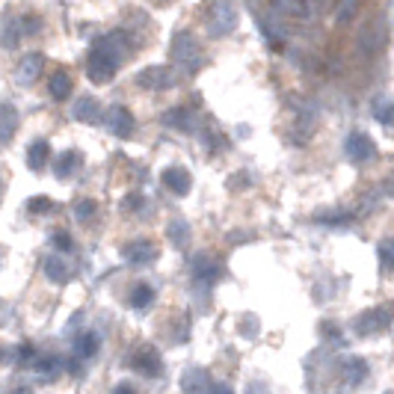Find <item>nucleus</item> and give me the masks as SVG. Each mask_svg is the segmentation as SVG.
<instances>
[{
	"mask_svg": "<svg viewBox=\"0 0 394 394\" xmlns=\"http://www.w3.org/2000/svg\"><path fill=\"white\" fill-rule=\"evenodd\" d=\"M237 21H240V15L231 0H213L208 6V27L213 36H228L237 27Z\"/></svg>",
	"mask_w": 394,
	"mask_h": 394,
	"instance_id": "nucleus-2",
	"label": "nucleus"
},
{
	"mask_svg": "<svg viewBox=\"0 0 394 394\" xmlns=\"http://www.w3.org/2000/svg\"><path fill=\"white\" fill-rule=\"evenodd\" d=\"M15 128H18V113L9 101H0V140L9 142L15 137Z\"/></svg>",
	"mask_w": 394,
	"mask_h": 394,
	"instance_id": "nucleus-21",
	"label": "nucleus"
},
{
	"mask_svg": "<svg viewBox=\"0 0 394 394\" xmlns=\"http://www.w3.org/2000/svg\"><path fill=\"white\" fill-rule=\"evenodd\" d=\"M137 83H140V89H148V92H163V89L175 86V75H172V68H166V66H148L137 75Z\"/></svg>",
	"mask_w": 394,
	"mask_h": 394,
	"instance_id": "nucleus-6",
	"label": "nucleus"
},
{
	"mask_svg": "<svg viewBox=\"0 0 394 394\" xmlns=\"http://www.w3.org/2000/svg\"><path fill=\"white\" fill-rule=\"evenodd\" d=\"M160 122L166 124V128H175V131H190L193 128V113L190 107H172V110H166L160 116Z\"/></svg>",
	"mask_w": 394,
	"mask_h": 394,
	"instance_id": "nucleus-19",
	"label": "nucleus"
},
{
	"mask_svg": "<svg viewBox=\"0 0 394 394\" xmlns=\"http://www.w3.org/2000/svg\"><path fill=\"white\" fill-rule=\"evenodd\" d=\"M211 377L205 373L202 368H187L184 371V377H181V389L184 394H208L211 391Z\"/></svg>",
	"mask_w": 394,
	"mask_h": 394,
	"instance_id": "nucleus-15",
	"label": "nucleus"
},
{
	"mask_svg": "<svg viewBox=\"0 0 394 394\" xmlns=\"http://www.w3.org/2000/svg\"><path fill=\"white\" fill-rule=\"evenodd\" d=\"M382 44H386V21L371 18V21L356 33V51H359L365 60H371V57H377V53H380Z\"/></svg>",
	"mask_w": 394,
	"mask_h": 394,
	"instance_id": "nucleus-1",
	"label": "nucleus"
},
{
	"mask_svg": "<svg viewBox=\"0 0 394 394\" xmlns=\"http://www.w3.org/2000/svg\"><path fill=\"white\" fill-rule=\"evenodd\" d=\"M142 205H146V199H142V196H137V193H131L128 199H124V208H128V211H140Z\"/></svg>",
	"mask_w": 394,
	"mask_h": 394,
	"instance_id": "nucleus-35",
	"label": "nucleus"
},
{
	"mask_svg": "<svg viewBox=\"0 0 394 394\" xmlns=\"http://www.w3.org/2000/svg\"><path fill=\"white\" fill-rule=\"evenodd\" d=\"M110 394H137V391H133L131 382H119V386H113V391H110Z\"/></svg>",
	"mask_w": 394,
	"mask_h": 394,
	"instance_id": "nucleus-37",
	"label": "nucleus"
},
{
	"mask_svg": "<svg viewBox=\"0 0 394 394\" xmlns=\"http://www.w3.org/2000/svg\"><path fill=\"white\" fill-rule=\"evenodd\" d=\"M341 368H344L347 386H362V382L368 380V362H365L362 356H347L341 362Z\"/></svg>",
	"mask_w": 394,
	"mask_h": 394,
	"instance_id": "nucleus-16",
	"label": "nucleus"
},
{
	"mask_svg": "<svg viewBox=\"0 0 394 394\" xmlns=\"http://www.w3.org/2000/svg\"><path fill=\"white\" fill-rule=\"evenodd\" d=\"M344 151H347V157H350L353 163H368V160L377 155V146H373V140L368 137V133L356 131V133H350V137H347Z\"/></svg>",
	"mask_w": 394,
	"mask_h": 394,
	"instance_id": "nucleus-10",
	"label": "nucleus"
},
{
	"mask_svg": "<svg viewBox=\"0 0 394 394\" xmlns=\"http://www.w3.org/2000/svg\"><path fill=\"white\" fill-rule=\"evenodd\" d=\"M131 368L137 373H146V377H160V373H163V362H160L157 347L140 344L137 350L131 353Z\"/></svg>",
	"mask_w": 394,
	"mask_h": 394,
	"instance_id": "nucleus-4",
	"label": "nucleus"
},
{
	"mask_svg": "<svg viewBox=\"0 0 394 394\" xmlns=\"http://www.w3.org/2000/svg\"><path fill=\"white\" fill-rule=\"evenodd\" d=\"M71 116L77 122H98L101 119V101L92 95H80L75 104H71Z\"/></svg>",
	"mask_w": 394,
	"mask_h": 394,
	"instance_id": "nucleus-14",
	"label": "nucleus"
},
{
	"mask_svg": "<svg viewBox=\"0 0 394 394\" xmlns=\"http://www.w3.org/2000/svg\"><path fill=\"white\" fill-rule=\"evenodd\" d=\"M163 184L172 190L175 196H184V193H190V184H193V178H190V172H187L184 166H166L163 169Z\"/></svg>",
	"mask_w": 394,
	"mask_h": 394,
	"instance_id": "nucleus-13",
	"label": "nucleus"
},
{
	"mask_svg": "<svg viewBox=\"0 0 394 394\" xmlns=\"http://www.w3.org/2000/svg\"><path fill=\"white\" fill-rule=\"evenodd\" d=\"M95 51H101V53H107L110 60L122 62L124 57H128V51H131V42H128V36H124L122 30H113V33H107V36H101V39H98Z\"/></svg>",
	"mask_w": 394,
	"mask_h": 394,
	"instance_id": "nucleus-11",
	"label": "nucleus"
},
{
	"mask_svg": "<svg viewBox=\"0 0 394 394\" xmlns=\"http://www.w3.org/2000/svg\"><path fill=\"white\" fill-rule=\"evenodd\" d=\"M42 68H44V57L39 51L24 53V57L18 60V66H15V83L18 86H33L36 80H39Z\"/></svg>",
	"mask_w": 394,
	"mask_h": 394,
	"instance_id": "nucleus-7",
	"label": "nucleus"
},
{
	"mask_svg": "<svg viewBox=\"0 0 394 394\" xmlns=\"http://www.w3.org/2000/svg\"><path fill=\"white\" fill-rule=\"evenodd\" d=\"M172 57H175V62H181V66H199V57H202L199 39L187 30L175 33L172 36Z\"/></svg>",
	"mask_w": 394,
	"mask_h": 394,
	"instance_id": "nucleus-5",
	"label": "nucleus"
},
{
	"mask_svg": "<svg viewBox=\"0 0 394 394\" xmlns=\"http://www.w3.org/2000/svg\"><path fill=\"white\" fill-rule=\"evenodd\" d=\"M373 116H377L382 124H391V122H394V104H389V101H377V107H373Z\"/></svg>",
	"mask_w": 394,
	"mask_h": 394,
	"instance_id": "nucleus-33",
	"label": "nucleus"
},
{
	"mask_svg": "<svg viewBox=\"0 0 394 394\" xmlns=\"http://www.w3.org/2000/svg\"><path fill=\"white\" fill-rule=\"evenodd\" d=\"M116 68H119V62L110 60L101 51H92V57H89V62H86V75H89L92 83H110Z\"/></svg>",
	"mask_w": 394,
	"mask_h": 394,
	"instance_id": "nucleus-9",
	"label": "nucleus"
},
{
	"mask_svg": "<svg viewBox=\"0 0 394 394\" xmlns=\"http://www.w3.org/2000/svg\"><path fill=\"white\" fill-rule=\"evenodd\" d=\"M166 237L172 240L178 249H184L187 244H190V226H187L184 220H172V222H169V228H166Z\"/></svg>",
	"mask_w": 394,
	"mask_h": 394,
	"instance_id": "nucleus-26",
	"label": "nucleus"
},
{
	"mask_svg": "<svg viewBox=\"0 0 394 394\" xmlns=\"http://www.w3.org/2000/svg\"><path fill=\"white\" fill-rule=\"evenodd\" d=\"M98 350H101V335L92 332V329H86V332H80L75 338V353L80 359H95Z\"/></svg>",
	"mask_w": 394,
	"mask_h": 394,
	"instance_id": "nucleus-18",
	"label": "nucleus"
},
{
	"mask_svg": "<svg viewBox=\"0 0 394 394\" xmlns=\"http://www.w3.org/2000/svg\"><path fill=\"white\" fill-rule=\"evenodd\" d=\"M128 302H131V308H137V311H142V308H148L151 302H155V288H151L148 282H137L131 288V297H128Z\"/></svg>",
	"mask_w": 394,
	"mask_h": 394,
	"instance_id": "nucleus-24",
	"label": "nucleus"
},
{
	"mask_svg": "<svg viewBox=\"0 0 394 394\" xmlns=\"http://www.w3.org/2000/svg\"><path fill=\"white\" fill-rule=\"evenodd\" d=\"M386 394H391V391H386Z\"/></svg>",
	"mask_w": 394,
	"mask_h": 394,
	"instance_id": "nucleus-38",
	"label": "nucleus"
},
{
	"mask_svg": "<svg viewBox=\"0 0 394 394\" xmlns=\"http://www.w3.org/2000/svg\"><path fill=\"white\" fill-rule=\"evenodd\" d=\"M391 320H394L391 308H389V306H380V308L362 311V315L353 320V329H356L359 335H377V332H382V329H389Z\"/></svg>",
	"mask_w": 394,
	"mask_h": 394,
	"instance_id": "nucleus-3",
	"label": "nucleus"
},
{
	"mask_svg": "<svg viewBox=\"0 0 394 394\" xmlns=\"http://www.w3.org/2000/svg\"><path fill=\"white\" fill-rule=\"evenodd\" d=\"M21 36H27V15H6L3 18V48H15Z\"/></svg>",
	"mask_w": 394,
	"mask_h": 394,
	"instance_id": "nucleus-17",
	"label": "nucleus"
},
{
	"mask_svg": "<svg viewBox=\"0 0 394 394\" xmlns=\"http://www.w3.org/2000/svg\"><path fill=\"white\" fill-rule=\"evenodd\" d=\"M104 124L113 137H122V140L133 133V116H131L128 107H122V104H113L110 110L104 113Z\"/></svg>",
	"mask_w": 394,
	"mask_h": 394,
	"instance_id": "nucleus-8",
	"label": "nucleus"
},
{
	"mask_svg": "<svg viewBox=\"0 0 394 394\" xmlns=\"http://www.w3.org/2000/svg\"><path fill=\"white\" fill-rule=\"evenodd\" d=\"M33 368L39 371V373H51V371H57L60 368V356L57 353H48V356H39V359L33 362Z\"/></svg>",
	"mask_w": 394,
	"mask_h": 394,
	"instance_id": "nucleus-30",
	"label": "nucleus"
},
{
	"mask_svg": "<svg viewBox=\"0 0 394 394\" xmlns=\"http://www.w3.org/2000/svg\"><path fill=\"white\" fill-rule=\"evenodd\" d=\"M48 92L57 98V101H66V98L71 95V77L66 75V71H57V75H51V80H48Z\"/></svg>",
	"mask_w": 394,
	"mask_h": 394,
	"instance_id": "nucleus-25",
	"label": "nucleus"
},
{
	"mask_svg": "<svg viewBox=\"0 0 394 394\" xmlns=\"http://www.w3.org/2000/svg\"><path fill=\"white\" fill-rule=\"evenodd\" d=\"M208 394H235V389H231L228 382H213Z\"/></svg>",
	"mask_w": 394,
	"mask_h": 394,
	"instance_id": "nucleus-36",
	"label": "nucleus"
},
{
	"mask_svg": "<svg viewBox=\"0 0 394 394\" xmlns=\"http://www.w3.org/2000/svg\"><path fill=\"white\" fill-rule=\"evenodd\" d=\"M48 157H51L48 140H33L30 148H27V166H30L33 172H39V169L48 166Z\"/></svg>",
	"mask_w": 394,
	"mask_h": 394,
	"instance_id": "nucleus-20",
	"label": "nucleus"
},
{
	"mask_svg": "<svg viewBox=\"0 0 394 394\" xmlns=\"http://www.w3.org/2000/svg\"><path fill=\"white\" fill-rule=\"evenodd\" d=\"M359 3H362V0H341V3H338V21L350 24L353 15H356V9H359Z\"/></svg>",
	"mask_w": 394,
	"mask_h": 394,
	"instance_id": "nucleus-31",
	"label": "nucleus"
},
{
	"mask_svg": "<svg viewBox=\"0 0 394 394\" xmlns=\"http://www.w3.org/2000/svg\"><path fill=\"white\" fill-rule=\"evenodd\" d=\"M44 276H48L51 282H57V285H66L71 270H68V264L62 261L60 255H48V258H44Z\"/></svg>",
	"mask_w": 394,
	"mask_h": 394,
	"instance_id": "nucleus-23",
	"label": "nucleus"
},
{
	"mask_svg": "<svg viewBox=\"0 0 394 394\" xmlns=\"http://www.w3.org/2000/svg\"><path fill=\"white\" fill-rule=\"evenodd\" d=\"M51 244L57 246L60 252H71V249H75V240H71V235H68V231H53Z\"/></svg>",
	"mask_w": 394,
	"mask_h": 394,
	"instance_id": "nucleus-32",
	"label": "nucleus"
},
{
	"mask_svg": "<svg viewBox=\"0 0 394 394\" xmlns=\"http://www.w3.org/2000/svg\"><path fill=\"white\" fill-rule=\"evenodd\" d=\"M95 199H80L77 205H75V217L80 220V222H89V220H92L95 217Z\"/></svg>",
	"mask_w": 394,
	"mask_h": 394,
	"instance_id": "nucleus-29",
	"label": "nucleus"
},
{
	"mask_svg": "<svg viewBox=\"0 0 394 394\" xmlns=\"http://www.w3.org/2000/svg\"><path fill=\"white\" fill-rule=\"evenodd\" d=\"M157 258V246L151 240H131L124 246V261L133 264V267H142V264H151Z\"/></svg>",
	"mask_w": 394,
	"mask_h": 394,
	"instance_id": "nucleus-12",
	"label": "nucleus"
},
{
	"mask_svg": "<svg viewBox=\"0 0 394 394\" xmlns=\"http://www.w3.org/2000/svg\"><path fill=\"white\" fill-rule=\"evenodd\" d=\"M27 208H30L33 213H44V211H51V208H53V202L48 199V196H33Z\"/></svg>",
	"mask_w": 394,
	"mask_h": 394,
	"instance_id": "nucleus-34",
	"label": "nucleus"
},
{
	"mask_svg": "<svg viewBox=\"0 0 394 394\" xmlns=\"http://www.w3.org/2000/svg\"><path fill=\"white\" fill-rule=\"evenodd\" d=\"M193 276H196V279H199V282L211 285V282H217L220 267L213 264L208 255H196V258H193Z\"/></svg>",
	"mask_w": 394,
	"mask_h": 394,
	"instance_id": "nucleus-22",
	"label": "nucleus"
},
{
	"mask_svg": "<svg viewBox=\"0 0 394 394\" xmlns=\"http://www.w3.org/2000/svg\"><path fill=\"white\" fill-rule=\"evenodd\" d=\"M377 258H380V267H382V270H394V237L380 240Z\"/></svg>",
	"mask_w": 394,
	"mask_h": 394,
	"instance_id": "nucleus-28",
	"label": "nucleus"
},
{
	"mask_svg": "<svg viewBox=\"0 0 394 394\" xmlns=\"http://www.w3.org/2000/svg\"><path fill=\"white\" fill-rule=\"evenodd\" d=\"M77 166H80V155H77V151H66V155L57 157V163H53V172H57L60 178H68Z\"/></svg>",
	"mask_w": 394,
	"mask_h": 394,
	"instance_id": "nucleus-27",
	"label": "nucleus"
}]
</instances>
